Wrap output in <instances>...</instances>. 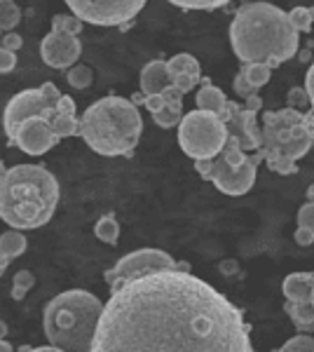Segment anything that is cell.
Masks as SVG:
<instances>
[{
    "label": "cell",
    "mask_w": 314,
    "mask_h": 352,
    "mask_svg": "<svg viewBox=\"0 0 314 352\" xmlns=\"http://www.w3.org/2000/svg\"><path fill=\"white\" fill-rule=\"evenodd\" d=\"M0 3H3V0H0Z\"/></svg>",
    "instance_id": "obj_51"
},
{
    "label": "cell",
    "mask_w": 314,
    "mask_h": 352,
    "mask_svg": "<svg viewBox=\"0 0 314 352\" xmlns=\"http://www.w3.org/2000/svg\"><path fill=\"white\" fill-rule=\"evenodd\" d=\"M244 109H249V111H254V113H258L262 109V99L258 96V92L247 96V104H244Z\"/></svg>",
    "instance_id": "obj_42"
},
{
    "label": "cell",
    "mask_w": 314,
    "mask_h": 352,
    "mask_svg": "<svg viewBox=\"0 0 314 352\" xmlns=\"http://www.w3.org/2000/svg\"><path fill=\"white\" fill-rule=\"evenodd\" d=\"M227 127V134L235 136L242 146V151H251L256 153L260 148V141H262V134H260V127L256 122V113L249 111V109H239L230 120L225 122Z\"/></svg>",
    "instance_id": "obj_14"
},
{
    "label": "cell",
    "mask_w": 314,
    "mask_h": 352,
    "mask_svg": "<svg viewBox=\"0 0 314 352\" xmlns=\"http://www.w3.org/2000/svg\"><path fill=\"white\" fill-rule=\"evenodd\" d=\"M284 310L289 312V317L293 320L295 329H307V331H314V305L312 300H287Z\"/></svg>",
    "instance_id": "obj_18"
},
{
    "label": "cell",
    "mask_w": 314,
    "mask_h": 352,
    "mask_svg": "<svg viewBox=\"0 0 314 352\" xmlns=\"http://www.w3.org/2000/svg\"><path fill=\"white\" fill-rule=\"evenodd\" d=\"M221 270L223 272H237V263H235V261H223Z\"/></svg>",
    "instance_id": "obj_46"
},
{
    "label": "cell",
    "mask_w": 314,
    "mask_h": 352,
    "mask_svg": "<svg viewBox=\"0 0 314 352\" xmlns=\"http://www.w3.org/2000/svg\"><path fill=\"white\" fill-rule=\"evenodd\" d=\"M307 197H310V200H314V186H310V190H307Z\"/></svg>",
    "instance_id": "obj_49"
},
{
    "label": "cell",
    "mask_w": 314,
    "mask_h": 352,
    "mask_svg": "<svg viewBox=\"0 0 314 352\" xmlns=\"http://www.w3.org/2000/svg\"><path fill=\"white\" fill-rule=\"evenodd\" d=\"M282 352H314V338L310 333H298L282 345Z\"/></svg>",
    "instance_id": "obj_30"
},
{
    "label": "cell",
    "mask_w": 314,
    "mask_h": 352,
    "mask_svg": "<svg viewBox=\"0 0 314 352\" xmlns=\"http://www.w3.org/2000/svg\"><path fill=\"white\" fill-rule=\"evenodd\" d=\"M36 287V275L31 270H19L12 280V298L14 300H24L26 294Z\"/></svg>",
    "instance_id": "obj_25"
},
{
    "label": "cell",
    "mask_w": 314,
    "mask_h": 352,
    "mask_svg": "<svg viewBox=\"0 0 314 352\" xmlns=\"http://www.w3.org/2000/svg\"><path fill=\"white\" fill-rule=\"evenodd\" d=\"M227 141V127L216 113L190 111L179 122V146L192 160H214Z\"/></svg>",
    "instance_id": "obj_7"
},
{
    "label": "cell",
    "mask_w": 314,
    "mask_h": 352,
    "mask_svg": "<svg viewBox=\"0 0 314 352\" xmlns=\"http://www.w3.org/2000/svg\"><path fill=\"white\" fill-rule=\"evenodd\" d=\"M146 109L150 111V113H157V111H162L164 106V99H162V94H150V96H146Z\"/></svg>",
    "instance_id": "obj_39"
},
{
    "label": "cell",
    "mask_w": 314,
    "mask_h": 352,
    "mask_svg": "<svg viewBox=\"0 0 314 352\" xmlns=\"http://www.w3.org/2000/svg\"><path fill=\"white\" fill-rule=\"evenodd\" d=\"M10 261H12V258H10V256H8V254H5V252H3V249H0V277H3V272H5V270H8Z\"/></svg>",
    "instance_id": "obj_44"
},
{
    "label": "cell",
    "mask_w": 314,
    "mask_h": 352,
    "mask_svg": "<svg viewBox=\"0 0 314 352\" xmlns=\"http://www.w3.org/2000/svg\"><path fill=\"white\" fill-rule=\"evenodd\" d=\"M66 80H68V85H71L73 89H87L89 85H92V80H94L92 68H87V66H71V68H68Z\"/></svg>",
    "instance_id": "obj_26"
},
{
    "label": "cell",
    "mask_w": 314,
    "mask_h": 352,
    "mask_svg": "<svg viewBox=\"0 0 314 352\" xmlns=\"http://www.w3.org/2000/svg\"><path fill=\"white\" fill-rule=\"evenodd\" d=\"M144 132V118L129 99L104 96L80 118V136L94 153L106 157L134 155Z\"/></svg>",
    "instance_id": "obj_4"
},
{
    "label": "cell",
    "mask_w": 314,
    "mask_h": 352,
    "mask_svg": "<svg viewBox=\"0 0 314 352\" xmlns=\"http://www.w3.org/2000/svg\"><path fill=\"white\" fill-rule=\"evenodd\" d=\"M310 300H312V305H314V289H312V296H310Z\"/></svg>",
    "instance_id": "obj_50"
},
{
    "label": "cell",
    "mask_w": 314,
    "mask_h": 352,
    "mask_svg": "<svg viewBox=\"0 0 314 352\" xmlns=\"http://www.w3.org/2000/svg\"><path fill=\"white\" fill-rule=\"evenodd\" d=\"M49 122H52V129L56 132L59 139H66V136H80V120L76 116H68V113H56Z\"/></svg>",
    "instance_id": "obj_23"
},
{
    "label": "cell",
    "mask_w": 314,
    "mask_h": 352,
    "mask_svg": "<svg viewBox=\"0 0 314 352\" xmlns=\"http://www.w3.org/2000/svg\"><path fill=\"white\" fill-rule=\"evenodd\" d=\"M26 247H28V242L21 230L12 228V230H5L3 235H0V249H3L10 258L21 256V254L26 252Z\"/></svg>",
    "instance_id": "obj_19"
},
{
    "label": "cell",
    "mask_w": 314,
    "mask_h": 352,
    "mask_svg": "<svg viewBox=\"0 0 314 352\" xmlns=\"http://www.w3.org/2000/svg\"><path fill=\"white\" fill-rule=\"evenodd\" d=\"M298 31L282 8L265 0L244 3L230 24L232 52L242 64L275 68L298 52Z\"/></svg>",
    "instance_id": "obj_2"
},
{
    "label": "cell",
    "mask_w": 314,
    "mask_h": 352,
    "mask_svg": "<svg viewBox=\"0 0 314 352\" xmlns=\"http://www.w3.org/2000/svg\"><path fill=\"white\" fill-rule=\"evenodd\" d=\"M225 101H227V96L221 87H214L209 80H204V85L197 92V109L199 111H209V113H216V116H218V113L225 109Z\"/></svg>",
    "instance_id": "obj_17"
},
{
    "label": "cell",
    "mask_w": 314,
    "mask_h": 352,
    "mask_svg": "<svg viewBox=\"0 0 314 352\" xmlns=\"http://www.w3.org/2000/svg\"><path fill=\"white\" fill-rule=\"evenodd\" d=\"M94 352H251L242 310L190 270L159 268L111 289Z\"/></svg>",
    "instance_id": "obj_1"
},
{
    "label": "cell",
    "mask_w": 314,
    "mask_h": 352,
    "mask_svg": "<svg viewBox=\"0 0 314 352\" xmlns=\"http://www.w3.org/2000/svg\"><path fill=\"white\" fill-rule=\"evenodd\" d=\"M235 92H237L239 96H244V99H247V96L256 94L258 89H256L254 85H251V82L247 80V78H244V73L239 71V76L235 78Z\"/></svg>",
    "instance_id": "obj_36"
},
{
    "label": "cell",
    "mask_w": 314,
    "mask_h": 352,
    "mask_svg": "<svg viewBox=\"0 0 314 352\" xmlns=\"http://www.w3.org/2000/svg\"><path fill=\"white\" fill-rule=\"evenodd\" d=\"M21 45H24V41H21V36H16V33H5L3 38H0V47H5V50H12V52H19L21 50Z\"/></svg>",
    "instance_id": "obj_37"
},
{
    "label": "cell",
    "mask_w": 314,
    "mask_h": 352,
    "mask_svg": "<svg viewBox=\"0 0 314 352\" xmlns=\"http://www.w3.org/2000/svg\"><path fill=\"white\" fill-rule=\"evenodd\" d=\"M59 184L40 164H14L0 179V219L16 230H33L54 217Z\"/></svg>",
    "instance_id": "obj_3"
},
{
    "label": "cell",
    "mask_w": 314,
    "mask_h": 352,
    "mask_svg": "<svg viewBox=\"0 0 314 352\" xmlns=\"http://www.w3.org/2000/svg\"><path fill=\"white\" fill-rule=\"evenodd\" d=\"M260 134L258 153L262 162L277 174H295V162L314 146V118L312 113H300L291 106L282 111H267L262 116Z\"/></svg>",
    "instance_id": "obj_6"
},
{
    "label": "cell",
    "mask_w": 314,
    "mask_h": 352,
    "mask_svg": "<svg viewBox=\"0 0 314 352\" xmlns=\"http://www.w3.org/2000/svg\"><path fill=\"white\" fill-rule=\"evenodd\" d=\"M293 240L295 244H300V247H310V244H314V232L310 228H305V226H298L293 232Z\"/></svg>",
    "instance_id": "obj_38"
},
{
    "label": "cell",
    "mask_w": 314,
    "mask_h": 352,
    "mask_svg": "<svg viewBox=\"0 0 314 352\" xmlns=\"http://www.w3.org/2000/svg\"><path fill=\"white\" fill-rule=\"evenodd\" d=\"M289 19L291 24H293V28L298 33H307L312 28V21H314V8H293L289 12Z\"/></svg>",
    "instance_id": "obj_27"
},
{
    "label": "cell",
    "mask_w": 314,
    "mask_h": 352,
    "mask_svg": "<svg viewBox=\"0 0 314 352\" xmlns=\"http://www.w3.org/2000/svg\"><path fill=\"white\" fill-rule=\"evenodd\" d=\"M282 289L287 300H310L314 289V272H291L284 280Z\"/></svg>",
    "instance_id": "obj_16"
},
{
    "label": "cell",
    "mask_w": 314,
    "mask_h": 352,
    "mask_svg": "<svg viewBox=\"0 0 314 352\" xmlns=\"http://www.w3.org/2000/svg\"><path fill=\"white\" fill-rule=\"evenodd\" d=\"M21 21V10L14 0H3L0 3V33H10L19 26Z\"/></svg>",
    "instance_id": "obj_22"
},
{
    "label": "cell",
    "mask_w": 314,
    "mask_h": 352,
    "mask_svg": "<svg viewBox=\"0 0 314 352\" xmlns=\"http://www.w3.org/2000/svg\"><path fill=\"white\" fill-rule=\"evenodd\" d=\"M94 235L99 237L101 242H106V244H117V240H120V223H117V219L113 217V214H108V217H101L99 221H96V226H94Z\"/></svg>",
    "instance_id": "obj_21"
},
{
    "label": "cell",
    "mask_w": 314,
    "mask_h": 352,
    "mask_svg": "<svg viewBox=\"0 0 314 352\" xmlns=\"http://www.w3.org/2000/svg\"><path fill=\"white\" fill-rule=\"evenodd\" d=\"M242 73L256 89H260L262 85H267V82H270V78H272V68L267 64H244Z\"/></svg>",
    "instance_id": "obj_24"
},
{
    "label": "cell",
    "mask_w": 314,
    "mask_h": 352,
    "mask_svg": "<svg viewBox=\"0 0 314 352\" xmlns=\"http://www.w3.org/2000/svg\"><path fill=\"white\" fill-rule=\"evenodd\" d=\"M148 0H66L71 12L92 26H127Z\"/></svg>",
    "instance_id": "obj_9"
},
{
    "label": "cell",
    "mask_w": 314,
    "mask_h": 352,
    "mask_svg": "<svg viewBox=\"0 0 314 352\" xmlns=\"http://www.w3.org/2000/svg\"><path fill=\"white\" fill-rule=\"evenodd\" d=\"M159 94H162V99H164V104H167V106L183 111V96H186V92H181L176 85H167V87H164Z\"/></svg>",
    "instance_id": "obj_32"
},
{
    "label": "cell",
    "mask_w": 314,
    "mask_h": 352,
    "mask_svg": "<svg viewBox=\"0 0 314 352\" xmlns=\"http://www.w3.org/2000/svg\"><path fill=\"white\" fill-rule=\"evenodd\" d=\"M56 111H59V113H68V116H76V101H73L71 96L61 94L59 104H56Z\"/></svg>",
    "instance_id": "obj_40"
},
{
    "label": "cell",
    "mask_w": 314,
    "mask_h": 352,
    "mask_svg": "<svg viewBox=\"0 0 314 352\" xmlns=\"http://www.w3.org/2000/svg\"><path fill=\"white\" fill-rule=\"evenodd\" d=\"M167 85H171L167 61H162V59L148 61V64L144 66V71H141V92H144L146 96L159 94Z\"/></svg>",
    "instance_id": "obj_15"
},
{
    "label": "cell",
    "mask_w": 314,
    "mask_h": 352,
    "mask_svg": "<svg viewBox=\"0 0 314 352\" xmlns=\"http://www.w3.org/2000/svg\"><path fill=\"white\" fill-rule=\"evenodd\" d=\"M298 226H305L314 232V200H307L298 212Z\"/></svg>",
    "instance_id": "obj_33"
},
{
    "label": "cell",
    "mask_w": 314,
    "mask_h": 352,
    "mask_svg": "<svg viewBox=\"0 0 314 352\" xmlns=\"http://www.w3.org/2000/svg\"><path fill=\"white\" fill-rule=\"evenodd\" d=\"M104 303L85 289H68L45 305V336L59 350L89 352L99 329Z\"/></svg>",
    "instance_id": "obj_5"
},
{
    "label": "cell",
    "mask_w": 314,
    "mask_h": 352,
    "mask_svg": "<svg viewBox=\"0 0 314 352\" xmlns=\"http://www.w3.org/2000/svg\"><path fill=\"white\" fill-rule=\"evenodd\" d=\"M307 104H310V96H307L305 87H293L289 92V106H291V109H300V106H307Z\"/></svg>",
    "instance_id": "obj_34"
},
{
    "label": "cell",
    "mask_w": 314,
    "mask_h": 352,
    "mask_svg": "<svg viewBox=\"0 0 314 352\" xmlns=\"http://www.w3.org/2000/svg\"><path fill=\"white\" fill-rule=\"evenodd\" d=\"M211 167H214V160H195V169H197V174H199V176H204V179H207V176H209Z\"/></svg>",
    "instance_id": "obj_43"
},
{
    "label": "cell",
    "mask_w": 314,
    "mask_h": 352,
    "mask_svg": "<svg viewBox=\"0 0 314 352\" xmlns=\"http://www.w3.org/2000/svg\"><path fill=\"white\" fill-rule=\"evenodd\" d=\"M5 172H8V164L0 162V179H3V176H5Z\"/></svg>",
    "instance_id": "obj_48"
},
{
    "label": "cell",
    "mask_w": 314,
    "mask_h": 352,
    "mask_svg": "<svg viewBox=\"0 0 314 352\" xmlns=\"http://www.w3.org/2000/svg\"><path fill=\"white\" fill-rule=\"evenodd\" d=\"M181 118H183V111H181V109H171V106H164L162 111L153 113V120H155L157 127H162V129L176 127V124L181 122Z\"/></svg>",
    "instance_id": "obj_28"
},
{
    "label": "cell",
    "mask_w": 314,
    "mask_h": 352,
    "mask_svg": "<svg viewBox=\"0 0 314 352\" xmlns=\"http://www.w3.org/2000/svg\"><path fill=\"white\" fill-rule=\"evenodd\" d=\"M260 162H262V155L258 151H256L254 155H249L242 167H230L221 155H216L214 167H211L207 179L214 181L216 188L221 192H225V195H244V192H249L254 188L256 172H258Z\"/></svg>",
    "instance_id": "obj_11"
},
{
    "label": "cell",
    "mask_w": 314,
    "mask_h": 352,
    "mask_svg": "<svg viewBox=\"0 0 314 352\" xmlns=\"http://www.w3.org/2000/svg\"><path fill=\"white\" fill-rule=\"evenodd\" d=\"M176 261L169 256L162 249H139V252H131L127 256H122L113 268L106 270L104 280L108 282V287H117L127 280H134L139 275L146 272L159 270V268H174Z\"/></svg>",
    "instance_id": "obj_10"
},
{
    "label": "cell",
    "mask_w": 314,
    "mask_h": 352,
    "mask_svg": "<svg viewBox=\"0 0 314 352\" xmlns=\"http://www.w3.org/2000/svg\"><path fill=\"white\" fill-rule=\"evenodd\" d=\"M169 3L181 10H218L225 8L230 0H169Z\"/></svg>",
    "instance_id": "obj_29"
},
{
    "label": "cell",
    "mask_w": 314,
    "mask_h": 352,
    "mask_svg": "<svg viewBox=\"0 0 314 352\" xmlns=\"http://www.w3.org/2000/svg\"><path fill=\"white\" fill-rule=\"evenodd\" d=\"M305 89H307V96H310V106H312V118H314V64L310 66V71H307L305 76Z\"/></svg>",
    "instance_id": "obj_41"
},
{
    "label": "cell",
    "mask_w": 314,
    "mask_h": 352,
    "mask_svg": "<svg viewBox=\"0 0 314 352\" xmlns=\"http://www.w3.org/2000/svg\"><path fill=\"white\" fill-rule=\"evenodd\" d=\"M131 104L134 106H141V104H146V94L144 92H136V94H131Z\"/></svg>",
    "instance_id": "obj_45"
},
{
    "label": "cell",
    "mask_w": 314,
    "mask_h": 352,
    "mask_svg": "<svg viewBox=\"0 0 314 352\" xmlns=\"http://www.w3.org/2000/svg\"><path fill=\"white\" fill-rule=\"evenodd\" d=\"M10 350H12V345H10V340L0 338V352H10Z\"/></svg>",
    "instance_id": "obj_47"
},
{
    "label": "cell",
    "mask_w": 314,
    "mask_h": 352,
    "mask_svg": "<svg viewBox=\"0 0 314 352\" xmlns=\"http://www.w3.org/2000/svg\"><path fill=\"white\" fill-rule=\"evenodd\" d=\"M82 54V43L76 33L61 31V28H52L40 43V56L49 68H71Z\"/></svg>",
    "instance_id": "obj_12"
},
{
    "label": "cell",
    "mask_w": 314,
    "mask_h": 352,
    "mask_svg": "<svg viewBox=\"0 0 314 352\" xmlns=\"http://www.w3.org/2000/svg\"><path fill=\"white\" fill-rule=\"evenodd\" d=\"M59 99H61V92L56 89L54 82H45V85H40V87L24 89V92L14 94L3 111V129H5V134H8V144H12L19 124L28 120V118L40 116V118L52 120L56 113H59L56 111Z\"/></svg>",
    "instance_id": "obj_8"
},
{
    "label": "cell",
    "mask_w": 314,
    "mask_h": 352,
    "mask_svg": "<svg viewBox=\"0 0 314 352\" xmlns=\"http://www.w3.org/2000/svg\"><path fill=\"white\" fill-rule=\"evenodd\" d=\"M14 66H16V52H12V50L0 47V73L14 71Z\"/></svg>",
    "instance_id": "obj_35"
},
{
    "label": "cell",
    "mask_w": 314,
    "mask_h": 352,
    "mask_svg": "<svg viewBox=\"0 0 314 352\" xmlns=\"http://www.w3.org/2000/svg\"><path fill=\"white\" fill-rule=\"evenodd\" d=\"M82 19H78L76 14H54L52 16V28H61V31H68V33H78L82 31Z\"/></svg>",
    "instance_id": "obj_31"
},
{
    "label": "cell",
    "mask_w": 314,
    "mask_h": 352,
    "mask_svg": "<svg viewBox=\"0 0 314 352\" xmlns=\"http://www.w3.org/2000/svg\"><path fill=\"white\" fill-rule=\"evenodd\" d=\"M56 144H59V136L52 129V122L40 116H33L21 122L12 141V146H16L26 155H45Z\"/></svg>",
    "instance_id": "obj_13"
},
{
    "label": "cell",
    "mask_w": 314,
    "mask_h": 352,
    "mask_svg": "<svg viewBox=\"0 0 314 352\" xmlns=\"http://www.w3.org/2000/svg\"><path fill=\"white\" fill-rule=\"evenodd\" d=\"M167 68H169L171 78L183 76V73H195V76H202V73H199V61L192 54H188V52H181V54L171 56V59L167 61Z\"/></svg>",
    "instance_id": "obj_20"
}]
</instances>
